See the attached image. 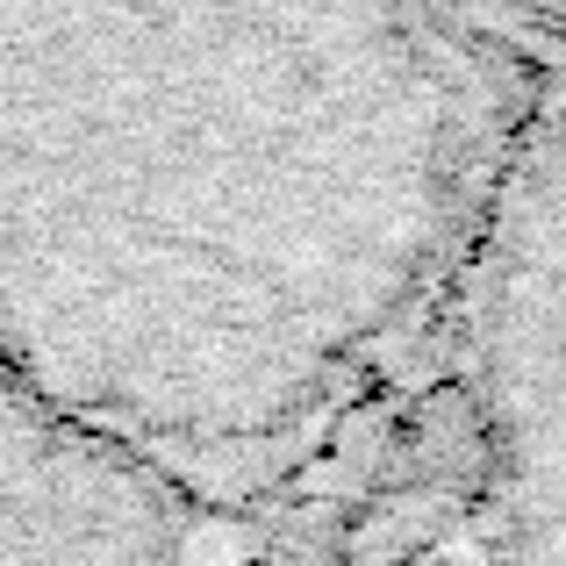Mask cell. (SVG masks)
I'll list each match as a JSON object with an SVG mask.
<instances>
[{
    "label": "cell",
    "mask_w": 566,
    "mask_h": 566,
    "mask_svg": "<svg viewBox=\"0 0 566 566\" xmlns=\"http://www.w3.org/2000/svg\"><path fill=\"white\" fill-rule=\"evenodd\" d=\"M545 101L467 0H0V366L265 510L438 337Z\"/></svg>",
    "instance_id": "obj_1"
},
{
    "label": "cell",
    "mask_w": 566,
    "mask_h": 566,
    "mask_svg": "<svg viewBox=\"0 0 566 566\" xmlns=\"http://www.w3.org/2000/svg\"><path fill=\"white\" fill-rule=\"evenodd\" d=\"M559 101L531 115L495 201L467 244L438 337L459 366V430L481 488L495 566H559L566 538V444H559V302H566V208H559Z\"/></svg>",
    "instance_id": "obj_2"
},
{
    "label": "cell",
    "mask_w": 566,
    "mask_h": 566,
    "mask_svg": "<svg viewBox=\"0 0 566 566\" xmlns=\"http://www.w3.org/2000/svg\"><path fill=\"white\" fill-rule=\"evenodd\" d=\"M216 516L0 366V566H208Z\"/></svg>",
    "instance_id": "obj_3"
},
{
    "label": "cell",
    "mask_w": 566,
    "mask_h": 566,
    "mask_svg": "<svg viewBox=\"0 0 566 566\" xmlns=\"http://www.w3.org/2000/svg\"><path fill=\"white\" fill-rule=\"evenodd\" d=\"M495 36L524 43V51H545L559 57V0H467Z\"/></svg>",
    "instance_id": "obj_4"
}]
</instances>
